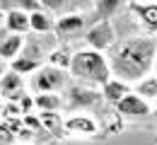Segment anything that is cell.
Wrapping results in <instances>:
<instances>
[{
  "instance_id": "6da1fadb",
  "label": "cell",
  "mask_w": 157,
  "mask_h": 145,
  "mask_svg": "<svg viewBox=\"0 0 157 145\" xmlns=\"http://www.w3.org/2000/svg\"><path fill=\"white\" fill-rule=\"evenodd\" d=\"M157 58V41L155 36H136V39H128L118 46L111 56V75L121 78L126 82L131 80H143Z\"/></svg>"
},
{
  "instance_id": "7a4b0ae2",
  "label": "cell",
  "mask_w": 157,
  "mask_h": 145,
  "mask_svg": "<svg viewBox=\"0 0 157 145\" xmlns=\"http://www.w3.org/2000/svg\"><path fill=\"white\" fill-rule=\"evenodd\" d=\"M68 70H70L73 78H78V80H82L87 85H104L111 80V65L97 48H87V51L73 53Z\"/></svg>"
},
{
  "instance_id": "3957f363",
  "label": "cell",
  "mask_w": 157,
  "mask_h": 145,
  "mask_svg": "<svg viewBox=\"0 0 157 145\" xmlns=\"http://www.w3.org/2000/svg\"><path fill=\"white\" fill-rule=\"evenodd\" d=\"M34 85L41 92H56V90L68 85V68H60V65H53V63L41 65L34 75Z\"/></svg>"
},
{
  "instance_id": "277c9868",
  "label": "cell",
  "mask_w": 157,
  "mask_h": 145,
  "mask_svg": "<svg viewBox=\"0 0 157 145\" xmlns=\"http://www.w3.org/2000/svg\"><path fill=\"white\" fill-rule=\"evenodd\" d=\"M116 39L114 34V27L109 20H99L90 27V32L85 34V41L90 44V48H97V51H106Z\"/></svg>"
},
{
  "instance_id": "5b68a950",
  "label": "cell",
  "mask_w": 157,
  "mask_h": 145,
  "mask_svg": "<svg viewBox=\"0 0 157 145\" xmlns=\"http://www.w3.org/2000/svg\"><path fill=\"white\" fill-rule=\"evenodd\" d=\"M116 109L123 116H145V114H150L147 99H145L143 94H138V92H128V94L116 104Z\"/></svg>"
},
{
  "instance_id": "8992f818",
  "label": "cell",
  "mask_w": 157,
  "mask_h": 145,
  "mask_svg": "<svg viewBox=\"0 0 157 145\" xmlns=\"http://www.w3.org/2000/svg\"><path fill=\"white\" fill-rule=\"evenodd\" d=\"M24 34H15V32H10V34H2L0 36V56L5 58V61H12V58H17L22 53V48H24Z\"/></svg>"
},
{
  "instance_id": "52a82bcc",
  "label": "cell",
  "mask_w": 157,
  "mask_h": 145,
  "mask_svg": "<svg viewBox=\"0 0 157 145\" xmlns=\"http://www.w3.org/2000/svg\"><path fill=\"white\" fill-rule=\"evenodd\" d=\"M5 27H7V32H15V34H27V32H32L29 12H24L20 7L5 12Z\"/></svg>"
},
{
  "instance_id": "ba28073f",
  "label": "cell",
  "mask_w": 157,
  "mask_h": 145,
  "mask_svg": "<svg viewBox=\"0 0 157 145\" xmlns=\"http://www.w3.org/2000/svg\"><path fill=\"white\" fill-rule=\"evenodd\" d=\"M131 10L138 15V20L145 24V29L150 34H157V2H131Z\"/></svg>"
},
{
  "instance_id": "9c48e42d",
  "label": "cell",
  "mask_w": 157,
  "mask_h": 145,
  "mask_svg": "<svg viewBox=\"0 0 157 145\" xmlns=\"http://www.w3.org/2000/svg\"><path fill=\"white\" fill-rule=\"evenodd\" d=\"M101 87H104V97H106L111 104H118L128 92H131V90H128V82L121 80V78H111L109 82H104Z\"/></svg>"
},
{
  "instance_id": "30bf717a",
  "label": "cell",
  "mask_w": 157,
  "mask_h": 145,
  "mask_svg": "<svg viewBox=\"0 0 157 145\" xmlns=\"http://www.w3.org/2000/svg\"><path fill=\"white\" fill-rule=\"evenodd\" d=\"M22 73H17V70H7L2 78H0V92L5 94V97H12V94H20L22 92Z\"/></svg>"
},
{
  "instance_id": "8fae6325",
  "label": "cell",
  "mask_w": 157,
  "mask_h": 145,
  "mask_svg": "<svg viewBox=\"0 0 157 145\" xmlns=\"http://www.w3.org/2000/svg\"><path fill=\"white\" fill-rule=\"evenodd\" d=\"M29 20H32V32H36V34H46V32L56 29V22H53V17H51L46 10L29 12Z\"/></svg>"
},
{
  "instance_id": "7c38bea8",
  "label": "cell",
  "mask_w": 157,
  "mask_h": 145,
  "mask_svg": "<svg viewBox=\"0 0 157 145\" xmlns=\"http://www.w3.org/2000/svg\"><path fill=\"white\" fill-rule=\"evenodd\" d=\"M85 27V20H82V15H63L56 20V32L58 34H73V32H78Z\"/></svg>"
},
{
  "instance_id": "4fadbf2b",
  "label": "cell",
  "mask_w": 157,
  "mask_h": 145,
  "mask_svg": "<svg viewBox=\"0 0 157 145\" xmlns=\"http://www.w3.org/2000/svg\"><path fill=\"white\" fill-rule=\"evenodd\" d=\"M10 68L12 70H17V73H36L41 68V61H36V58H29V56H24V53H20L17 58H12L10 61Z\"/></svg>"
},
{
  "instance_id": "5bb4252c",
  "label": "cell",
  "mask_w": 157,
  "mask_h": 145,
  "mask_svg": "<svg viewBox=\"0 0 157 145\" xmlns=\"http://www.w3.org/2000/svg\"><path fill=\"white\" fill-rule=\"evenodd\" d=\"M65 128L75 131V133H94L97 131V126H94V121L90 116H73V119L65 121Z\"/></svg>"
},
{
  "instance_id": "9a60e30c",
  "label": "cell",
  "mask_w": 157,
  "mask_h": 145,
  "mask_svg": "<svg viewBox=\"0 0 157 145\" xmlns=\"http://www.w3.org/2000/svg\"><path fill=\"white\" fill-rule=\"evenodd\" d=\"M121 5H123V0H97V2H94V10H97L99 20H109L111 15L118 12Z\"/></svg>"
},
{
  "instance_id": "2e32d148",
  "label": "cell",
  "mask_w": 157,
  "mask_h": 145,
  "mask_svg": "<svg viewBox=\"0 0 157 145\" xmlns=\"http://www.w3.org/2000/svg\"><path fill=\"white\" fill-rule=\"evenodd\" d=\"M34 104L39 106L41 111H58L60 109V97H56L53 92H41L39 97L34 99Z\"/></svg>"
},
{
  "instance_id": "e0dca14e",
  "label": "cell",
  "mask_w": 157,
  "mask_h": 145,
  "mask_svg": "<svg viewBox=\"0 0 157 145\" xmlns=\"http://www.w3.org/2000/svg\"><path fill=\"white\" fill-rule=\"evenodd\" d=\"M70 102L73 104H92L97 99V94L92 90H85V87H70Z\"/></svg>"
},
{
  "instance_id": "ac0fdd59",
  "label": "cell",
  "mask_w": 157,
  "mask_h": 145,
  "mask_svg": "<svg viewBox=\"0 0 157 145\" xmlns=\"http://www.w3.org/2000/svg\"><path fill=\"white\" fill-rule=\"evenodd\" d=\"M136 92H138V94H143L145 99H155V97H157V75H150L147 80H143V82L138 85Z\"/></svg>"
},
{
  "instance_id": "d6986e66",
  "label": "cell",
  "mask_w": 157,
  "mask_h": 145,
  "mask_svg": "<svg viewBox=\"0 0 157 145\" xmlns=\"http://www.w3.org/2000/svg\"><path fill=\"white\" fill-rule=\"evenodd\" d=\"M17 7L24 12H34V10H44L39 0H17Z\"/></svg>"
},
{
  "instance_id": "ffe728a7",
  "label": "cell",
  "mask_w": 157,
  "mask_h": 145,
  "mask_svg": "<svg viewBox=\"0 0 157 145\" xmlns=\"http://www.w3.org/2000/svg\"><path fill=\"white\" fill-rule=\"evenodd\" d=\"M51 63H53V65H60V68H68V65H70V56H65L63 51H56V53H51Z\"/></svg>"
},
{
  "instance_id": "44dd1931",
  "label": "cell",
  "mask_w": 157,
  "mask_h": 145,
  "mask_svg": "<svg viewBox=\"0 0 157 145\" xmlns=\"http://www.w3.org/2000/svg\"><path fill=\"white\" fill-rule=\"evenodd\" d=\"M39 2H41V7H44V10H51V12H56V10H60V7H63L68 0H39Z\"/></svg>"
},
{
  "instance_id": "7402d4cb",
  "label": "cell",
  "mask_w": 157,
  "mask_h": 145,
  "mask_svg": "<svg viewBox=\"0 0 157 145\" xmlns=\"http://www.w3.org/2000/svg\"><path fill=\"white\" fill-rule=\"evenodd\" d=\"M5 73H7V61H5L2 56H0V78H2Z\"/></svg>"
},
{
  "instance_id": "603a6c76",
  "label": "cell",
  "mask_w": 157,
  "mask_h": 145,
  "mask_svg": "<svg viewBox=\"0 0 157 145\" xmlns=\"http://www.w3.org/2000/svg\"><path fill=\"white\" fill-rule=\"evenodd\" d=\"M155 65H157V63H155Z\"/></svg>"
}]
</instances>
